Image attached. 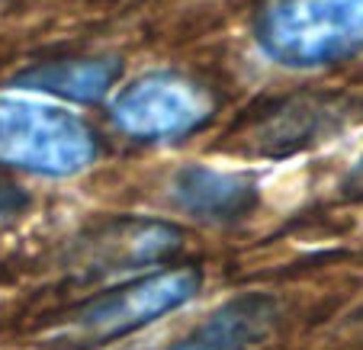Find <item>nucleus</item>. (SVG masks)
Segmentation results:
<instances>
[{
	"mask_svg": "<svg viewBox=\"0 0 363 350\" xmlns=\"http://www.w3.org/2000/svg\"><path fill=\"white\" fill-rule=\"evenodd\" d=\"M254 42L293 71L335 64L363 52V0H264Z\"/></svg>",
	"mask_w": 363,
	"mask_h": 350,
	"instance_id": "nucleus-1",
	"label": "nucleus"
},
{
	"mask_svg": "<svg viewBox=\"0 0 363 350\" xmlns=\"http://www.w3.org/2000/svg\"><path fill=\"white\" fill-rule=\"evenodd\" d=\"M100 154L96 135L68 110L42 100L0 96V164L35 177L65 180Z\"/></svg>",
	"mask_w": 363,
	"mask_h": 350,
	"instance_id": "nucleus-2",
	"label": "nucleus"
},
{
	"mask_svg": "<svg viewBox=\"0 0 363 350\" xmlns=\"http://www.w3.org/2000/svg\"><path fill=\"white\" fill-rule=\"evenodd\" d=\"M213 94L193 77L174 71H151L132 81L113 100V123L132 138L161 142V138H184L203 129L213 119Z\"/></svg>",
	"mask_w": 363,
	"mask_h": 350,
	"instance_id": "nucleus-3",
	"label": "nucleus"
},
{
	"mask_svg": "<svg viewBox=\"0 0 363 350\" xmlns=\"http://www.w3.org/2000/svg\"><path fill=\"white\" fill-rule=\"evenodd\" d=\"M203 286V273L196 267H174L161 273H145L138 280L110 289L106 295L84 305L74 318V334L84 341H116L161 315L190 303Z\"/></svg>",
	"mask_w": 363,
	"mask_h": 350,
	"instance_id": "nucleus-4",
	"label": "nucleus"
},
{
	"mask_svg": "<svg viewBox=\"0 0 363 350\" xmlns=\"http://www.w3.org/2000/svg\"><path fill=\"white\" fill-rule=\"evenodd\" d=\"M180 244L184 232L171 222L116 219L77 244V264L84 273H129L167 261Z\"/></svg>",
	"mask_w": 363,
	"mask_h": 350,
	"instance_id": "nucleus-5",
	"label": "nucleus"
},
{
	"mask_svg": "<svg viewBox=\"0 0 363 350\" xmlns=\"http://www.w3.org/2000/svg\"><path fill=\"white\" fill-rule=\"evenodd\" d=\"M174 206L203 222H238L261 203V177L254 171H222L184 164L171 177Z\"/></svg>",
	"mask_w": 363,
	"mask_h": 350,
	"instance_id": "nucleus-6",
	"label": "nucleus"
},
{
	"mask_svg": "<svg viewBox=\"0 0 363 350\" xmlns=\"http://www.w3.org/2000/svg\"><path fill=\"white\" fill-rule=\"evenodd\" d=\"M277 318V305L270 295L245 293L228 299L203 324L180 337L171 350H254L267 337Z\"/></svg>",
	"mask_w": 363,
	"mask_h": 350,
	"instance_id": "nucleus-7",
	"label": "nucleus"
},
{
	"mask_svg": "<svg viewBox=\"0 0 363 350\" xmlns=\"http://www.w3.org/2000/svg\"><path fill=\"white\" fill-rule=\"evenodd\" d=\"M123 64L116 58H58L26 68L13 77L16 90L58 96L68 103H96L110 94Z\"/></svg>",
	"mask_w": 363,
	"mask_h": 350,
	"instance_id": "nucleus-8",
	"label": "nucleus"
},
{
	"mask_svg": "<svg viewBox=\"0 0 363 350\" xmlns=\"http://www.w3.org/2000/svg\"><path fill=\"white\" fill-rule=\"evenodd\" d=\"M331 125H335V110L322 106V100H289L270 116H264L261 125H254L245 142L251 154L289 158L306 145H315L322 135H328Z\"/></svg>",
	"mask_w": 363,
	"mask_h": 350,
	"instance_id": "nucleus-9",
	"label": "nucleus"
},
{
	"mask_svg": "<svg viewBox=\"0 0 363 350\" xmlns=\"http://www.w3.org/2000/svg\"><path fill=\"white\" fill-rule=\"evenodd\" d=\"M344 190L354 193V196H363V154H360V161L350 167L347 180H344Z\"/></svg>",
	"mask_w": 363,
	"mask_h": 350,
	"instance_id": "nucleus-10",
	"label": "nucleus"
}]
</instances>
